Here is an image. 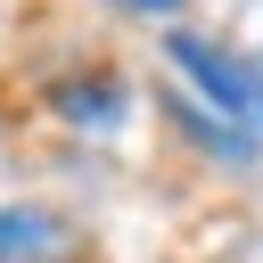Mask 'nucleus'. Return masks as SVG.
<instances>
[{"label":"nucleus","mask_w":263,"mask_h":263,"mask_svg":"<svg viewBox=\"0 0 263 263\" xmlns=\"http://www.w3.org/2000/svg\"><path fill=\"white\" fill-rule=\"evenodd\" d=\"M49 247H58V222L49 214H33V205H8L0 214V263H33Z\"/></svg>","instance_id":"1"},{"label":"nucleus","mask_w":263,"mask_h":263,"mask_svg":"<svg viewBox=\"0 0 263 263\" xmlns=\"http://www.w3.org/2000/svg\"><path fill=\"white\" fill-rule=\"evenodd\" d=\"M58 115H74V123H99V132H107V123L123 115V99H115V90H99V82H90V90H82V82H66V90H58Z\"/></svg>","instance_id":"2"},{"label":"nucleus","mask_w":263,"mask_h":263,"mask_svg":"<svg viewBox=\"0 0 263 263\" xmlns=\"http://www.w3.org/2000/svg\"><path fill=\"white\" fill-rule=\"evenodd\" d=\"M238 82H247V123H263V58L238 66Z\"/></svg>","instance_id":"3"},{"label":"nucleus","mask_w":263,"mask_h":263,"mask_svg":"<svg viewBox=\"0 0 263 263\" xmlns=\"http://www.w3.org/2000/svg\"><path fill=\"white\" fill-rule=\"evenodd\" d=\"M115 8H132V16H173L181 0H115Z\"/></svg>","instance_id":"4"}]
</instances>
